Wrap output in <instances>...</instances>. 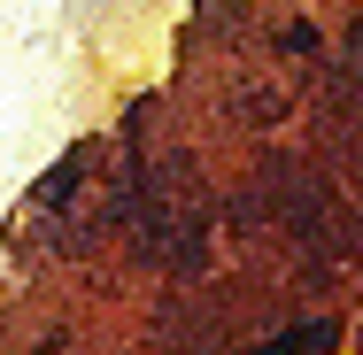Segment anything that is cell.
Segmentation results:
<instances>
[{
	"label": "cell",
	"mask_w": 363,
	"mask_h": 355,
	"mask_svg": "<svg viewBox=\"0 0 363 355\" xmlns=\"http://www.w3.org/2000/svg\"><path fill=\"white\" fill-rule=\"evenodd\" d=\"M333 348V325H294V332H279L263 355H325Z\"/></svg>",
	"instance_id": "6da1fadb"
}]
</instances>
